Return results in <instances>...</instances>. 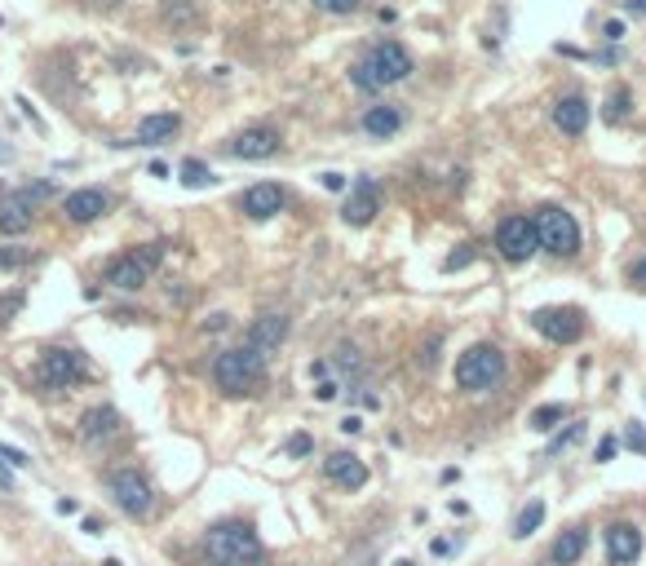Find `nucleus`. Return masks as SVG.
I'll return each mask as SVG.
<instances>
[{
  "instance_id": "nucleus-1",
  "label": "nucleus",
  "mask_w": 646,
  "mask_h": 566,
  "mask_svg": "<svg viewBox=\"0 0 646 566\" xmlns=\"http://www.w3.org/2000/svg\"><path fill=\"white\" fill-rule=\"evenodd\" d=\"M204 558L213 566H262L266 549H262V540H257V531H253L248 522L230 518V522L209 527V536H204Z\"/></svg>"
},
{
  "instance_id": "nucleus-2",
  "label": "nucleus",
  "mask_w": 646,
  "mask_h": 566,
  "mask_svg": "<svg viewBox=\"0 0 646 566\" xmlns=\"http://www.w3.org/2000/svg\"><path fill=\"white\" fill-rule=\"evenodd\" d=\"M408 75H412V54H408L399 40H376L359 63L350 67V80H355L359 89H367V93L390 89V84H399V80H408Z\"/></svg>"
},
{
  "instance_id": "nucleus-3",
  "label": "nucleus",
  "mask_w": 646,
  "mask_h": 566,
  "mask_svg": "<svg viewBox=\"0 0 646 566\" xmlns=\"http://www.w3.org/2000/svg\"><path fill=\"white\" fill-rule=\"evenodd\" d=\"M262 381H266V358L253 346H235V350H221L213 358V385L226 399H244Z\"/></svg>"
},
{
  "instance_id": "nucleus-4",
  "label": "nucleus",
  "mask_w": 646,
  "mask_h": 566,
  "mask_svg": "<svg viewBox=\"0 0 646 566\" xmlns=\"http://www.w3.org/2000/svg\"><path fill=\"white\" fill-rule=\"evenodd\" d=\"M531 226H536V239L549 257H575L580 253V221L567 209L545 204V209H536Z\"/></svg>"
},
{
  "instance_id": "nucleus-5",
  "label": "nucleus",
  "mask_w": 646,
  "mask_h": 566,
  "mask_svg": "<svg viewBox=\"0 0 646 566\" xmlns=\"http://www.w3.org/2000/svg\"><path fill=\"white\" fill-rule=\"evenodd\" d=\"M504 376V354L496 346H469V350L456 358V385L461 390H469V394H483V390H492L496 381Z\"/></svg>"
},
{
  "instance_id": "nucleus-6",
  "label": "nucleus",
  "mask_w": 646,
  "mask_h": 566,
  "mask_svg": "<svg viewBox=\"0 0 646 566\" xmlns=\"http://www.w3.org/2000/svg\"><path fill=\"white\" fill-rule=\"evenodd\" d=\"M159 257H164V248H159V244H146V248L129 253V257H116V262L107 266V283H111V287H120V292H138V287H146L151 270L159 266Z\"/></svg>"
},
{
  "instance_id": "nucleus-7",
  "label": "nucleus",
  "mask_w": 646,
  "mask_h": 566,
  "mask_svg": "<svg viewBox=\"0 0 646 566\" xmlns=\"http://www.w3.org/2000/svg\"><path fill=\"white\" fill-rule=\"evenodd\" d=\"M496 253H501L504 262H513V266H522V262H531L540 253L531 217H504L501 226H496Z\"/></svg>"
},
{
  "instance_id": "nucleus-8",
  "label": "nucleus",
  "mask_w": 646,
  "mask_h": 566,
  "mask_svg": "<svg viewBox=\"0 0 646 566\" xmlns=\"http://www.w3.org/2000/svg\"><path fill=\"white\" fill-rule=\"evenodd\" d=\"M531 323H536V332H540L545 341H554V346H572V341L584 337V314L572 310V305H545V310L531 314Z\"/></svg>"
},
{
  "instance_id": "nucleus-9",
  "label": "nucleus",
  "mask_w": 646,
  "mask_h": 566,
  "mask_svg": "<svg viewBox=\"0 0 646 566\" xmlns=\"http://www.w3.org/2000/svg\"><path fill=\"white\" fill-rule=\"evenodd\" d=\"M36 381L40 390L58 394V390H72L75 381H84V363L75 350H45L40 354V367H36Z\"/></svg>"
},
{
  "instance_id": "nucleus-10",
  "label": "nucleus",
  "mask_w": 646,
  "mask_h": 566,
  "mask_svg": "<svg viewBox=\"0 0 646 566\" xmlns=\"http://www.w3.org/2000/svg\"><path fill=\"white\" fill-rule=\"evenodd\" d=\"M107 487H111L116 504H120L129 518H146L151 504H155V492H151V483H146L138 469H116V474L107 478Z\"/></svg>"
},
{
  "instance_id": "nucleus-11",
  "label": "nucleus",
  "mask_w": 646,
  "mask_h": 566,
  "mask_svg": "<svg viewBox=\"0 0 646 566\" xmlns=\"http://www.w3.org/2000/svg\"><path fill=\"white\" fill-rule=\"evenodd\" d=\"M284 204H288V191L280 182H257V186H248V191L239 195V209H244V217H253V221L280 217Z\"/></svg>"
},
{
  "instance_id": "nucleus-12",
  "label": "nucleus",
  "mask_w": 646,
  "mask_h": 566,
  "mask_svg": "<svg viewBox=\"0 0 646 566\" xmlns=\"http://www.w3.org/2000/svg\"><path fill=\"white\" fill-rule=\"evenodd\" d=\"M230 155L235 159H271V155H280V133L253 124V129H244V133L230 138Z\"/></svg>"
},
{
  "instance_id": "nucleus-13",
  "label": "nucleus",
  "mask_w": 646,
  "mask_h": 566,
  "mask_svg": "<svg viewBox=\"0 0 646 566\" xmlns=\"http://www.w3.org/2000/svg\"><path fill=\"white\" fill-rule=\"evenodd\" d=\"M607 553L616 566H629L642 558V531L633 522H611L607 527Z\"/></svg>"
},
{
  "instance_id": "nucleus-14",
  "label": "nucleus",
  "mask_w": 646,
  "mask_h": 566,
  "mask_svg": "<svg viewBox=\"0 0 646 566\" xmlns=\"http://www.w3.org/2000/svg\"><path fill=\"white\" fill-rule=\"evenodd\" d=\"M323 474H328L337 487H346V492H359L363 483H367V465H363L355 451H332V456L323 460Z\"/></svg>"
},
{
  "instance_id": "nucleus-15",
  "label": "nucleus",
  "mask_w": 646,
  "mask_h": 566,
  "mask_svg": "<svg viewBox=\"0 0 646 566\" xmlns=\"http://www.w3.org/2000/svg\"><path fill=\"white\" fill-rule=\"evenodd\" d=\"M589 98L584 93H567V98H558V107H554V124H558V133H567V138H580L584 129H589Z\"/></svg>"
},
{
  "instance_id": "nucleus-16",
  "label": "nucleus",
  "mask_w": 646,
  "mask_h": 566,
  "mask_svg": "<svg viewBox=\"0 0 646 566\" xmlns=\"http://www.w3.org/2000/svg\"><path fill=\"white\" fill-rule=\"evenodd\" d=\"M376 182L372 177H359L355 182V191H350V200L341 204V217H346V226H367L372 217H376Z\"/></svg>"
},
{
  "instance_id": "nucleus-17",
  "label": "nucleus",
  "mask_w": 646,
  "mask_h": 566,
  "mask_svg": "<svg viewBox=\"0 0 646 566\" xmlns=\"http://www.w3.org/2000/svg\"><path fill=\"white\" fill-rule=\"evenodd\" d=\"M111 209V200L98 191V186H84V191H72L67 195V204H63V212L72 217L75 226H89V221H98L102 212Z\"/></svg>"
},
{
  "instance_id": "nucleus-18",
  "label": "nucleus",
  "mask_w": 646,
  "mask_h": 566,
  "mask_svg": "<svg viewBox=\"0 0 646 566\" xmlns=\"http://www.w3.org/2000/svg\"><path fill=\"white\" fill-rule=\"evenodd\" d=\"M284 337H288V314H262V319L248 328V346L262 354V358L271 350H280Z\"/></svg>"
},
{
  "instance_id": "nucleus-19",
  "label": "nucleus",
  "mask_w": 646,
  "mask_h": 566,
  "mask_svg": "<svg viewBox=\"0 0 646 566\" xmlns=\"http://www.w3.org/2000/svg\"><path fill=\"white\" fill-rule=\"evenodd\" d=\"M31 217H36V204L22 195V191H9L0 200V235H22L31 230Z\"/></svg>"
},
{
  "instance_id": "nucleus-20",
  "label": "nucleus",
  "mask_w": 646,
  "mask_h": 566,
  "mask_svg": "<svg viewBox=\"0 0 646 566\" xmlns=\"http://www.w3.org/2000/svg\"><path fill=\"white\" fill-rule=\"evenodd\" d=\"M182 129V116H173V111H159V116H146L142 124H138V138L129 142V146H159V142H168L173 133Z\"/></svg>"
},
{
  "instance_id": "nucleus-21",
  "label": "nucleus",
  "mask_w": 646,
  "mask_h": 566,
  "mask_svg": "<svg viewBox=\"0 0 646 566\" xmlns=\"http://www.w3.org/2000/svg\"><path fill=\"white\" fill-rule=\"evenodd\" d=\"M111 433H120V412H116V407H89V412L80 416V438H84V442H102V438H111Z\"/></svg>"
},
{
  "instance_id": "nucleus-22",
  "label": "nucleus",
  "mask_w": 646,
  "mask_h": 566,
  "mask_svg": "<svg viewBox=\"0 0 646 566\" xmlns=\"http://www.w3.org/2000/svg\"><path fill=\"white\" fill-rule=\"evenodd\" d=\"M363 129H367L372 138H390V133H399V129H403V107H394V102H376V107H367V111H363Z\"/></svg>"
},
{
  "instance_id": "nucleus-23",
  "label": "nucleus",
  "mask_w": 646,
  "mask_h": 566,
  "mask_svg": "<svg viewBox=\"0 0 646 566\" xmlns=\"http://www.w3.org/2000/svg\"><path fill=\"white\" fill-rule=\"evenodd\" d=\"M584 549H589V531H584V527H567V531L554 540L549 562L554 566H575L580 558H584Z\"/></svg>"
},
{
  "instance_id": "nucleus-24",
  "label": "nucleus",
  "mask_w": 646,
  "mask_h": 566,
  "mask_svg": "<svg viewBox=\"0 0 646 566\" xmlns=\"http://www.w3.org/2000/svg\"><path fill=\"white\" fill-rule=\"evenodd\" d=\"M545 522V500H531L522 513H518V522H513V536L518 540H527V536H536V527Z\"/></svg>"
},
{
  "instance_id": "nucleus-25",
  "label": "nucleus",
  "mask_w": 646,
  "mask_h": 566,
  "mask_svg": "<svg viewBox=\"0 0 646 566\" xmlns=\"http://www.w3.org/2000/svg\"><path fill=\"white\" fill-rule=\"evenodd\" d=\"M217 177L209 173V164L204 159H186L182 164V186H191V191H204V186H213Z\"/></svg>"
},
{
  "instance_id": "nucleus-26",
  "label": "nucleus",
  "mask_w": 646,
  "mask_h": 566,
  "mask_svg": "<svg viewBox=\"0 0 646 566\" xmlns=\"http://www.w3.org/2000/svg\"><path fill=\"white\" fill-rule=\"evenodd\" d=\"M558 421H567V407H563V403H549V407H536V412H531V429H540V433L558 429Z\"/></svg>"
},
{
  "instance_id": "nucleus-27",
  "label": "nucleus",
  "mask_w": 646,
  "mask_h": 566,
  "mask_svg": "<svg viewBox=\"0 0 646 566\" xmlns=\"http://www.w3.org/2000/svg\"><path fill=\"white\" fill-rule=\"evenodd\" d=\"M332 363H337V367H341V372H359V346H355V341H341V346H337V354H332Z\"/></svg>"
},
{
  "instance_id": "nucleus-28",
  "label": "nucleus",
  "mask_w": 646,
  "mask_h": 566,
  "mask_svg": "<svg viewBox=\"0 0 646 566\" xmlns=\"http://www.w3.org/2000/svg\"><path fill=\"white\" fill-rule=\"evenodd\" d=\"M607 120H611V124H620V120H629V93H624V89L607 98Z\"/></svg>"
},
{
  "instance_id": "nucleus-29",
  "label": "nucleus",
  "mask_w": 646,
  "mask_h": 566,
  "mask_svg": "<svg viewBox=\"0 0 646 566\" xmlns=\"http://www.w3.org/2000/svg\"><path fill=\"white\" fill-rule=\"evenodd\" d=\"M580 433H584V424H572V429H563V433H558V438L549 442V451H545V460H554V456H558L563 447H572V442H575V438H580Z\"/></svg>"
},
{
  "instance_id": "nucleus-30",
  "label": "nucleus",
  "mask_w": 646,
  "mask_h": 566,
  "mask_svg": "<svg viewBox=\"0 0 646 566\" xmlns=\"http://www.w3.org/2000/svg\"><path fill=\"white\" fill-rule=\"evenodd\" d=\"M31 253L27 248H0V270H13V266H27Z\"/></svg>"
},
{
  "instance_id": "nucleus-31",
  "label": "nucleus",
  "mask_w": 646,
  "mask_h": 566,
  "mask_svg": "<svg viewBox=\"0 0 646 566\" xmlns=\"http://www.w3.org/2000/svg\"><path fill=\"white\" fill-rule=\"evenodd\" d=\"M323 13H337V18H346V13H355L359 9V0H314Z\"/></svg>"
},
{
  "instance_id": "nucleus-32",
  "label": "nucleus",
  "mask_w": 646,
  "mask_h": 566,
  "mask_svg": "<svg viewBox=\"0 0 646 566\" xmlns=\"http://www.w3.org/2000/svg\"><path fill=\"white\" fill-rule=\"evenodd\" d=\"M314 451V438L310 433H292L288 438V456H310Z\"/></svg>"
},
{
  "instance_id": "nucleus-33",
  "label": "nucleus",
  "mask_w": 646,
  "mask_h": 566,
  "mask_svg": "<svg viewBox=\"0 0 646 566\" xmlns=\"http://www.w3.org/2000/svg\"><path fill=\"white\" fill-rule=\"evenodd\" d=\"M616 451H620V438H616V433H607V438L598 442V451H593V460H598V465H607V460H611Z\"/></svg>"
},
{
  "instance_id": "nucleus-34",
  "label": "nucleus",
  "mask_w": 646,
  "mask_h": 566,
  "mask_svg": "<svg viewBox=\"0 0 646 566\" xmlns=\"http://www.w3.org/2000/svg\"><path fill=\"white\" fill-rule=\"evenodd\" d=\"M620 442H624V447H633V451H646V433H642V424H629Z\"/></svg>"
},
{
  "instance_id": "nucleus-35",
  "label": "nucleus",
  "mask_w": 646,
  "mask_h": 566,
  "mask_svg": "<svg viewBox=\"0 0 646 566\" xmlns=\"http://www.w3.org/2000/svg\"><path fill=\"white\" fill-rule=\"evenodd\" d=\"M0 460H9V465H18V469H22V465H31V456H27V451H18V447H9V442H0Z\"/></svg>"
},
{
  "instance_id": "nucleus-36",
  "label": "nucleus",
  "mask_w": 646,
  "mask_h": 566,
  "mask_svg": "<svg viewBox=\"0 0 646 566\" xmlns=\"http://www.w3.org/2000/svg\"><path fill=\"white\" fill-rule=\"evenodd\" d=\"M337 390H341L337 381H319V385H314V399H319V403H332V399H337Z\"/></svg>"
},
{
  "instance_id": "nucleus-37",
  "label": "nucleus",
  "mask_w": 646,
  "mask_h": 566,
  "mask_svg": "<svg viewBox=\"0 0 646 566\" xmlns=\"http://www.w3.org/2000/svg\"><path fill=\"white\" fill-rule=\"evenodd\" d=\"M469 257H474V248H469V244H465V248H461V253H452V257H447V270H461V266H465V262H469Z\"/></svg>"
},
{
  "instance_id": "nucleus-38",
  "label": "nucleus",
  "mask_w": 646,
  "mask_h": 566,
  "mask_svg": "<svg viewBox=\"0 0 646 566\" xmlns=\"http://www.w3.org/2000/svg\"><path fill=\"white\" fill-rule=\"evenodd\" d=\"M319 182H323V191H346V177H341V173H323Z\"/></svg>"
},
{
  "instance_id": "nucleus-39",
  "label": "nucleus",
  "mask_w": 646,
  "mask_h": 566,
  "mask_svg": "<svg viewBox=\"0 0 646 566\" xmlns=\"http://www.w3.org/2000/svg\"><path fill=\"white\" fill-rule=\"evenodd\" d=\"M18 305H22V296H4V301H0V323H9V314H13Z\"/></svg>"
},
{
  "instance_id": "nucleus-40",
  "label": "nucleus",
  "mask_w": 646,
  "mask_h": 566,
  "mask_svg": "<svg viewBox=\"0 0 646 566\" xmlns=\"http://www.w3.org/2000/svg\"><path fill=\"white\" fill-rule=\"evenodd\" d=\"M221 328H230V314H209L204 332H221Z\"/></svg>"
},
{
  "instance_id": "nucleus-41",
  "label": "nucleus",
  "mask_w": 646,
  "mask_h": 566,
  "mask_svg": "<svg viewBox=\"0 0 646 566\" xmlns=\"http://www.w3.org/2000/svg\"><path fill=\"white\" fill-rule=\"evenodd\" d=\"M602 36H607V40H620V36H624V22H620V18H611V22L602 27Z\"/></svg>"
},
{
  "instance_id": "nucleus-42",
  "label": "nucleus",
  "mask_w": 646,
  "mask_h": 566,
  "mask_svg": "<svg viewBox=\"0 0 646 566\" xmlns=\"http://www.w3.org/2000/svg\"><path fill=\"white\" fill-rule=\"evenodd\" d=\"M430 553L434 558H447V553H452V540H430Z\"/></svg>"
},
{
  "instance_id": "nucleus-43",
  "label": "nucleus",
  "mask_w": 646,
  "mask_h": 566,
  "mask_svg": "<svg viewBox=\"0 0 646 566\" xmlns=\"http://www.w3.org/2000/svg\"><path fill=\"white\" fill-rule=\"evenodd\" d=\"M341 429H346V433H359L363 421H359V416H346V421H341Z\"/></svg>"
},
{
  "instance_id": "nucleus-44",
  "label": "nucleus",
  "mask_w": 646,
  "mask_h": 566,
  "mask_svg": "<svg viewBox=\"0 0 646 566\" xmlns=\"http://www.w3.org/2000/svg\"><path fill=\"white\" fill-rule=\"evenodd\" d=\"M624 9L629 13H646V0H624Z\"/></svg>"
},
{
  "instance_id": "nucleus-45",
  "label": "nucleus",
  "mask_w": 646,
  "mask_h": 566,
  "mask_svg": "<svg viewBox=\"0 0 646 566\" xmlns=\"http://www.w3.org/2000/svg\"><path fill=\"white\" fill-rule=\"evenodd\" d=\"M633 279H646V257H642V266H638V270H633Z\"/></svg>"
},
{
  "instance_id": "nucleus-46",
  "label": "nucleus",
  "mask_w": 646,
  "mask_h": 566,
  "mask_svg": "<svg viewBox=\"0 0 646 566\" xmlns=\"http://www.w3.org/2000/svg\"><path fill=\"white\" fill-rule=\"evenodd\" d=\"M0 159H13V150H9V146H0Z\"/></svg>"
},
{
  "instance_id": "nucleus-47",
  "label": "nucleus",
  "mask_w": 646,
  "mask_h": 566,
  "mask_svg": "<svg viewBox=\"0 0 646 566\" xmlns=\"http://www.w3.org/2000/svg\"><path fill=\"white\" fill-rule=\"evenodd\" d=\"M102 566H120V558H107V562H102Z\"/></svg>"
},
{
  "instance_id": "nucleus-48",
  "label": "nucleus",
  "mask_w": 646,
  "mask_h": 566,
  "mask_svg": "<svg viewBox=\"0 0 646 566\" xmlns=\"http://www.w3.org/2000/svg\"><path fill=\"white\" fill-rule=\"evenodd\" d=\"M394 566H417V562H408V558H399V562H394Z\"/></svg>"
}]
</instances>
